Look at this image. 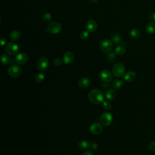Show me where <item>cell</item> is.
I'll return each mask as SVG.
<instances>
[{"label": "cell", "mask_w": 155, "mask_h": 155, "mask_svg": "<svg viewBox=\"0 0 155 155\" xmlns=\"http://www.w3.org/2000/svg\"><path fill=\"white\" fill-rule=\"evenodd\" d=\"M88 98L90 102L94 105H99L103 102L104 99V94L99 89L95 88L90 91L88 95Z\"/></svg>", "instance_id": "cell-1"}, {"label": "cell", "mask_w": 155, "mask_h": 155, "mask_svg": "<svg viewBox=\"0 0 155 155\" xmlns=\"http://www.w3.org/2000/svg\"><path fill=\"white\" fill-rule=\"evenodd\" d=\"M112 71L113 75H114L115 77L121 78L125 75V65L121 63H117L113 66Z\"/></svg>", "instance_id": "cell-2"}, {"label": "cell", "mask_w": 155, "mask_h": 155, "mask_svg": "<svg viewBox=\"0 0 155 155\" xmlns=\"http://www.w3.org/2000/svg\"><path fill=\"white\" fill-rule=\"evenodd\" d=\"M99 48L103 53L107 54L110 52L113 49V44L112 41L108 39L102 40L100 42Z\"/></svg>", "instance_id": "cell-3"}, {"label": "cell", "mask_w": 155, "mask_h": 155, "mask_svg": "<svg viewBox=\"0 0 155 155\" xmlns=\"http://www.w3.org/2000/svg\"><path fill=\"white\" fill-rule=\"evenodd\" d=\"M22 73V69L18 64H12L8 69V74L12 78L19 77Z\"/></svg>", "instance_id": "cell-4"}, {"label": "cell", "mask_w": 155, "mask_h": 155, "mask_svg": "<svg viewBox=\"0 0 155 155\" xmlns=\"http://www.w3.org/2000/svg\"><path fill=\"white\" fill-rule=\"evenodd\" d=\"M47 29V31L51 34H58L61 32L62 26L58 22L54 21L48 24Z\"/></svg>", "instance_id": "cell-5"}, {"label": "cell", "mask_w": 155, "mask_h": 155, "mask_svg": "<svg viewBox=\"0 0 155 155\" xmlns=\"http://www.w3.org/2000/svg\"><path fill=\"white\" fill-rule=\"evenodd\" d=\"M19 47L16 43L9 42L7 44L6 47V53L10 56H15L18 54Z\"/></svg>", "instance_id": "cell-6"}, {"label": "cell", "mask_w": 155, "mask_h": 155, "mask_svg": "<svg viewBox=\"0 0 155 155\" xmlns=\"http://www.w3.org/2000/svg\"><path fill=\"white\" fill-rule=\"evenodd\" d=\"M113 121V116L110 112H106L100 116V123L104 126H108Z\"/></svg>", "instance_id": "cell-7"}, {"label": "cell", "mask_w": 155, "mask_h": 155, "mask_svg": "<svg viewBox=\"0 0 155 155\" xmlns=\"http://www.w3.org/2000/svg\"><path fill=\"white\" fill-rule=\"evenodd\" d=\"M99 78L103 82L108 83L112 80L113 73L108 70L104 69L100 72Z\"/></svg>", "instance_id": "cell-8"}, {"label": "cell", "mask_w": 155, "mask_h": 155, "mask_svg": "<svg viewBox=\"0 0 155 155\" xmlns=\"http://www.w3.org/2000/svg\"><path fill=\"white\" fill-rule=\"evenodd\" d=\"M37 68L41 71H46L49 65V61L46 57H41L37 61Z\"/></svg>", "instance_id": "cell-9"}, {"label": "cell", "mask_w": 155, "mask_h": 155, "mask_svg": "<svg viewBox=\"0 0 155 155\" xmlns=\"http://www.w3.org/2000/svg\"><path fill=\"white\" fill-rule=\"evenodd\" d=\"M89 130L91 133L93 135H99L101 133L103 130L102 125L101 123L95 122L90 125Z\"/></svg>", "instance_id": "cell-10"}, {"label": "cell", "mask_w": 155, "mask_h": 155, "mask_svg": "<svg viewBox=\"0 0 155 155\" xmlns=\"http://www.w3.org/2000/svg\"><path fill=\"white\" fill-rule=\"evenodd\" d=\"M28 60V56L25 53L18 54L15 58V62L18 65H24Z\"/></svg>", "instance_id": "cell-11"}, {"label": "cell", "mask_w": 155, "mask_h": 155, "mask_svg": "<svg viewBox=\"0 0 155 155\" xmlns=\"http://www.w3.org/2000/svg\"><path fill=\"white\" fill-rule=\"evenodd\" d=\"M75 60V55L70 51H68L65 52L63 58V63L65 64H70Z\"/></svg>", "instance_id": "cell-12"}, {"label": "cell", "mask_w": 155, "mask_h": 155, "mask_svg": "<svg viewBox=\"0 0 155 155\" xmlns=\"http://www.w3.org/2000/svg\"><path fill=\"white\" fill-rule=\"evenodd\" d=\"M91 83V81L89 78L84 77L81 78L78 82V87L81 88V89H85L90 86Z\"/></svg>", "instance_id": "cell-13"}, {"label": "cell", "mask_w": 155, "mask_h": 155, "mask_svg": "<svg viewBox=\"0 0 155 155\" xmlns=\"http://www.w3.org/2000/svg\"><path fill=\"white\" fill-rule=\"evenodd\" d=\"M98 24L97 22L93 19H90L87 21L86 24V28L88 32L93 33L97 29Z\"/></svg>", "instance_id": "cell-14"}, {"label": "cell", "mask_w": 155, "mask_h": 155, "mask_svg": "<svg viewBox=\"0 0 155 155\" xmlns=\"http://www.w3.org/2000/svg\"><path fill=\"white\" fill-rule=\"evenodd\" d=\"M136 78V73L135 72L129 71L126 73H125L124 76V79L127 82H133Z\"/></svg>", "instance_id": "cell-15"}, {"label": "cell", "mask_w": 155, "mask_h": 155, "mask_svg": "<svg viewBox=\"0 0 155 155\" xmlns=\"http://www.w3.org/2000/svg\"><path fill=\"white\" fill-rule=\"evenodd\" d=\"M116 97V92L115 89H108L106 91L105 97L108 101H112Z\"/></svg>", "instance_id": "cell-16"}, {"label": "cell", "mask_w": 155, "mask_h": 155, "mask_svg": "<svg viewBox=\"0 0 155 155\" xmlns=\"http://www.w3.org/2000/svg\"><path fill=\"white\" fill-rule=\"evenodd\" d=\"M78 147L80 150H86L88 149H90V142L86 140H81L78 143Z\"/></svg>", "instance_id": "cell-17"}, {"label": "cell", "mask_w": 155, "mask_h": 155, "mask_svg": "<svg viewBox=\"0 0 155 155\" xmlns=\"http://www.w3.org/2000/svg\"><path fill=\"white\" fill-rule=\"evenodd\" d=\"M123 85H124V81L120 79H115L112 83V86L115 90L120 89L121 87L123 86Z\"/></svg>", "instance_id": "cell-18"}, {"label": "cell", "mask_w": 155, "mask_h": 155, "mask_svg": "<svg viewBox=\"0 0 155 155\" xmlns=\"http://www.w3.org/2000/svg\"><path fill=\"white\" fill-rule=\"evenodd\" d=\"M110 39L114 43L118 44L121 41V36L118 33L113 32L110 35Z\"/></svg>", "instance_id": "cell-19"}, {"label": "cell", "mask_w": 155, "mask_h": 155, "mask_svg": "<svg viewBox=\"0 0 155 155\" xmlns=\"http://www.w3.org/2000/svg\"><path fill=\"white\" fill-rule=\"evenodd\" d=\"M1 62L3 65H6L12 63V60L9 55L6 54H3L1 56Z\"/></svg>", "instance_id": "cell-20"}, {"label": "cell", "mask_w": 155, "mask_h": 155, "mask_svg": "<svg viewBox=\"0 0 155 155\" xmlns=\"http://www.w3.org/2000/svg\"><path fill=\"white\" fill-rule=\"evenodd\" d=\"M125 51H126V49H125V46L122 45H120L116 47L115 49V53L117 56H121L125 54Z\"/></svg>", "instance_id": "cell-21"}, {"label": "cell", "mask_w": 155, "mask_h": 155, "mask_svg": "<svg viewBox=\"0 0 155 155\" xmlns=\"http://www.w3.org/2000/svg\"><path fill=\"white\" fill-rule=\"evenodd\" d=\"M145 31L149 34H153L155 33V23H149L145 26Z\"/></svg>", "instance_id": "cell-22"}, {"label": "cell", "mask_w": 155, "mask_h": 155, "mask_svg": "<svg viewBox=\"0 0 155 155\" xmlns=\"http://www.w3.org/2000/svg\"><path fill=\"white\" fill-rule=\"evenodd\" d=\"M130 36L133 40H138L140 36V32L138 28H133L130 32Z\"/></svg>", "instance_id": "cell-23"}, {"label": "cell", "mask_w": 155, "mask_h": 155, "mask_svg": "<svg viewBox=\"0 0 155 155\" xmlns=\"http://www.w3.org/2000/svg\"><path fill=\"white\" fill-rule=\"evenodd\" d=\"M21 32L18 31H14L10 35V38L12 41H18L21 38Z\"/></svg>", "instance_id": "cell-24"}, {"label": "cell", "mask_w": 155, "mask_h": 155, "mask_svg": "<svg viewBox=\"0 0 155 155\" xmlns=\"http://www.w3.org/2000/svg\"><path fill=\"white\" fill-rule=\"evenodd\" d=\"M45 79V75L43 73H38L36 75L35 77V80L37 83H42V81Z\"/></svg>", "instance_id": "cell-25"}, {"label": "cell", "mask_w": 155, "mask_h": 155, "mask_svg": "<svg viewBox=\"0 0 155 155\" xmlns=\"http://www.w3.org/2000/svg\"><path fill=\"white\" fill-rule=\"evenodd\" d=\"M51 18H52V17H51V14L49 12H46L42 15V19L44 23H49V22L51 20Z\"/></svg>", "instance_id": "cell-26"}, {"label": "cell", "mask_w": 155, "mask_h": 155, "mask_svg": "<svg viewBox=\"0 0 155 155\" xmlns=\"http://www.w3.org/2000/svg\"><path fill=\"white\" fill-rule=\"evenodd\" d=\"M102 107L107 110H110L112 109V105L111 103L109 102V101H104L102 102Z\"/></svg>", "instance_id": "cell-27"}, {"label": "cell", "mask_w": 155, "mask_h": 155, "mask_svg": "<svg viewBox=\"0 0 155 155\" xmlns=\"http://www.w3.org/2000/svg\"><path fill=\"white\" fill-rule=\"evenodd\" d=\"M88 36H89V32H88L87 31H83L80 34V38L83 40H87L88 38Z\"/></svg>", "instance_id": "cell-28"}, {"label": "cell", "mask_w": 155, "mask_h": 155, "mask_svg": "<svg viewBox=\"0 0 155 155\" xmlns=\"http://www.w3.org/2000/svg\"><path fill=\"white\" fill-rule=\"evenodd\" d=\"M90 149L92 151H96L98 149V144L95 141H90Z\"/></svg>", "instance_id": "cell-29"}, {"label": "cell", "mask_w": 155, "mask_h": 155, "mask_svg": "<svg viewBox=\"0 0 155 155\" xmlns=\"http://www.w3.org/2000/svg\"><path fill=\"white\" fill-rule=\"evenodd\" d=\"M63 60H61V59H60V58H56L54 59V61H53L54 64L56 66L61 65L63 64Z\"/></svg>", "instance_id": "cell-30"}, {"label": "cell", "mask_w": 155, "mask_h": 155, "mask_svg": "<svg viewBox=\"0 0 155 155\" xmlns=\"http://www.w3.org/2000/svg\"><path fill=\"white\" fill-rule=\"evenodd\" d=\"M116 54L114 52H110L108 55H107V58L108 61H111V62H113L114 60H115V58H116Z\"/></svg>", "instance_id": "cell-31"}, {"label": "cell", "mask_w": 155, "mask_h": 155, "mask_svg": "<svg viewBox=\"0 0 155 155\" xmlns=\"http://www.w3.org/2000/svg\"><path fill=\"white\" fill-rule=\"evenodd\" d=\"M149 149L152 151H155V141H152L149 144Z\"/></svg>", "instance_id": "cell-32"}, {"label": "cell", "mask_w": 155, "mask_h": 155, "mask_svg": "<svg viewBox=\"0 0 155 155\" xmlns=\"http://www.w3.org/2000/svg\"><path fill=\"white\" fill-rule=\"evenodd\" d=\"M149 19L152 22H155V12H151L149 16Z\"/></svg>", "instance_id": "cell-33"}, {"label": "cell", "mask_w": 155, "mask_h": 155, "mask_svg": "<svg viewBox=\"0 0 155 155\" xmlns=\"http://www.w3.org/2000/svg\"><path fill=\"white\" fill-rule=\"evenodd\" d=\"M6 43H7V40H6V38H1V46H5L6 44Z\"/></svg>", "instance_id": "cell-34"}, {"label": "cell", "mask_w": 155, "mask_h": 155, "mask_svg": "<svg viewBox=\"0 0 155 155\" xmlns=\"http://www.w3.org/2000/svg\"><path fill=\"white\" fill-rule=\"evenodd\" d=\"M82 155H94V154L92 153V152L87 150V151H85V152H84Z\"/></svg>", "instance_id": "cell-35"}, {"label": "cell", "mask_w": 155, "mask_h": 155, "mask_svg": "<svg viewBox=\"0 0 155 155\" xmlns=\"http://www.w3.org/2000/svg\"><path fill=\"white\" fill-rule=\"evenodd\" d=\"M102 87L104 88V89H106V88H108L109 87V85L108 84H107V83H105V84H102Z\"/></svg>", "instance_id": "cell-36"}, {"label": "cell", "mask_w": 155, "mask_h": 155, "mask_svg": "<svg viewBox=\"0 0 155 155\" xmlns=\"http://www.w3.org/2000/svg\"><path fill=\"white\" fill-rule=\"evenodd\" d=\"M90 3H97L98 1V0H88Z\"/></svg>", "instance_id": "cell-37"}]
</instances>
